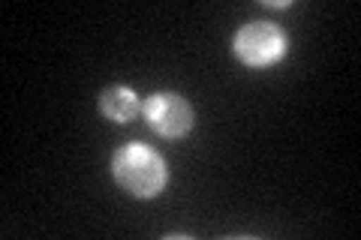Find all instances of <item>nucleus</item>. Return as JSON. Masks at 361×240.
Segmentation results:
<instances>
[{
	"mask_svg": "<svg viewBox=\"0 0 361 240\" xmlns=\"http://www.w3.org/2000/svg\"><path fill=\"white\" fill-rule=\"evenodd\" d=\"M111 177L118 180L121 189H127L135 198H154L160 196L169 171L166 159L145 144H127L111 156Z\"/></svg>",
	"mask_w": 361,
	"mask_h": 240,
	"instance_id": "nucleus-1",
	"label": "nucleus"
},
{
	"mask_svg": "<svg viewBox=\"0 0 361 240\" xmlns=\"http://www.w3.org/2000/svg\"><path fill=\"white\" fill-rule=\"evenodd\" d=\"M235 54L247 66H271L286 54V37L283 30L271 21H250L235 33Z\"/></svg>",
	"mask_w": 361,
	"mask_h": 240,
	"instance_id": "nucleus-2",
	"label": "nucleus"
},
{
	"mask_svg": "<svg viewBox=\"0 0 361 240\" xmlns=\"http://www.w3.org/2000/svg\"><path fill=\"white\" fill-rule=\"evenodd\" d=\"M142 114L163 139H184L193 130V106L178 94H154L142 106Z\"/></svg>",
	"mask_w": 361,
	"mask_h": 240,
	"instance_id": "nucleus-3",
	"label": "nucleus"
},
{
	"mask_svg": "<svg viewBox=\"0 0 361 240\" xmlns=\"http://www.w3.org/2000/svg\"><path fill=\"white\" fill-rule=\"evenodd\" d=\"M99 111L115 123H127L142 111V106H139V96H135L130 87L115 84V87H106L103 94H99Z\"/></svg>",
	"mask_w": 361,
	"mask_h": 240,
	"instance_id": "nucleus-4",
	"label": "nucleus"
}]
</instances>
